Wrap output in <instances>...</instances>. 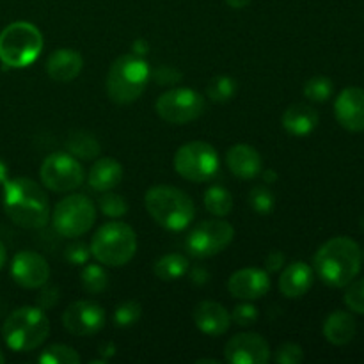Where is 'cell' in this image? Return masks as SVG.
<instances>
[{"label":"cell","mask_w":364,"mask_h":364,"mask_svg":"<svg viewBox=\"0 0 364 364\" xmlns=\"http://www.w3.org/2000/svg\"><path fill=\"white\" fill-rule=\"evenodd\" d=\"M57 302H59V288L57 287H45L41 291H39L38 308H41L43 311L52 309Z\"/></svg>","instance_id":"cell-40"},{"label":"cell","mask_w":364,"mask_h":364,"mask_svg":"<svg viewBox=\"0 0 364 364\" xmlns=\"http://www.w3.org/2000/svg\"><path fill=\"white\" fill-rule=\"evenodd\" d=\"M82 361L80 354L68 345H50L38 355L39 364H78Z\"/></svg>","instance_id":"cell-30"},{"label":"cell","mask_w":364,"mask_h":364,"mask_svg":"<svg viewBox=\"0 0 364 364\" xmlns=\"http://www.w3.org/2000/svg\"><path fill=\"white\" fill-rule=\"evenodd\" d=\"M39 178L48 191L64 194V192L77 191L78 187H82L84 167L80 160L75 159L70 153L55 151L43 160L39 167Z\"/></svg>","instance_id":"cell-11"},{"label":"cell","mask_w":364,"mask_h":364,"mask_svg":"<svg viewBox=\"0 0 364 364\" xmlns=\"http://www.w3.org/2000/svg\"><path fill=\"white\" fill-rule=\"evenodd\" d=\"M226 166L240 180H252L262 173L263 160L258 149L249 144H235L226 153Z\"/></svg>","instance_id":"cell-21"},{"label":"cell","mask_w":364,"mask_h":364,"mask_svg":"<svg viewBox=\"0 0 364 364\" xmlns=\"http://www.w3.org/2000/svg\"><path fill=\"white\" fill-rule=\"evenodd\" d=\"M355 320L347 311H334L323 322V336L331 345L343 347L348 345L355 336Z\"/></svg>","instance_id":"cell-24"},{"label":"cell","mask_w":364,"mask_h":364,"mask_svg":"<svg viewBox=\"0 0 364 364\" xmlns=\"http://www.w3.org/2000/svg\"><path fill=\"white\" fill-rule=\"evenodd\" d=\"M363 252L358 242L348 237H334L316 251L313 258L315 272L327 287L343 288L361 270Z\"/></svg>","instance_id":"cell-2"},{"label":"cell","mask_w":364,"mask_h":364,"mask_svg":"<svg viewBox=\"0 0 364 364\" xmlns=\"http://www.w3.org/2000/svg\"><path fill=\"white\" fill-rule=\"evenodd\" d=\"M84 70V57L73 48H57L46 60V73L52 80L66 84L75 80Z\"/></svg>","instance_id":"cell-19"},{"label":"cell","mask_w":364,"mask_h":364,"mask_svg":"<svg viewBox=\"0 0 364 364\" xmlns=\"http://www.w3.org/2000/svg\"><path fill=\"white\" fill-rule=\"evenodd\" d=\"M151 78V68L144 57L135 53L119 55L109 68L105 89L109 98L116 105H130L141 98Z\"/></svg>","instance_id":"cell-4"},{"label":"cell","mask_w":364,"mask_h":364,"mask_svg":"<svg viewBox=\"0 0 364 364\" xmlns=\"http://www.w3.org/2000/svg\"><path fill=\"white\" fill-rule=\"evenodd\" d=\"M263 180H265L267 183H274V181L277 180V173L272 169H267L265 173H263Z\"/></svg>","instance_id":"cell-46"},{"label":"cell","mask_w":364,"mask_h":364,"mask_svg":"<svg viewBox=\"0 0 364 364\" xmlns=\"http://www.w3.org/2000/svg\"><path fill=\"white\" fill-rule=\"evenodd\" d=\"M123 176V166L116 159H112V156H103V159H98L91 166L87 181L92 191L109 192L114 191L121 183Z\"/></svg>","instance_id":"cell-23"},{"label":"cell","mask_w":364,"mask_h":364,"mask_svg":"<svg viewBox=\"0 0 364 364\" xmlns=\"http://www.w3.org/2000/svg\"><path fill=\"white\" fill-rule=\"evenodd\" d=\"M43 34L31 21H14L0 32V60L7 68H27L38 60Z\"/></svg>","instance_id":"cell-7"},{"label":"cell","mask_w":364,"mask_h":364,"mask_svg":"<svg viewBox=\"0 0 364 364\" xmlns=\"http://www.w3.org/2000/svg\"><path fill=\"white\" fill-rule=\"evenodd\" d=\"M334 91V85L331 82L329 77H323V75H318V77L309 78L304 84V96L311 102L322 103L327 102L331 98Z\"/></svg>","instance_id":"cell-31"},{"label":"cell","mask_w":364,"mask_h":364,"mask_svg":"<svg viewBox=\"0 0 364 364\" xmlns=\"http://www.w3.org/2000/svg\"><path fill=\"white\" fill-rule=\"evenodd\" d=\"M132 52H134L135 55H139V57H144L146 53L149 52L148 41H144V39H142V38L135 39L134 45H132Z\"/></svg>","instance_id":"cell-42"},{"label":"cell","mask_w":364,"mask_h":364,"mask_svg":"<svg viewBox=\"0 0 364 364\" xmlns=\"http://www.w3.org/2000/svg\"><path fill=\"white\" fill-rule=\"evenodd\" d=\"M11 277L27 290L43 288L50 279V265L39 252L20 251L11 262Z\"/></svg>","instance_id":"cell-15"},{"label":"cell","mask_w":364,"mask_h":364,"mask_svg":"<svg viewBox=\"0 0 364 364\" xmlns=\"http://www.w3.org/2000/svg\"><path fill=\"white\" fill-rule=\"evenodd\" d=\"M50 334V320L38 306H23L11 313L2 326V336L14 352H31L41 347Z\"/></svg>","instance_id":"cell-5"},{"label":"cell","mask_w":364,"mask_h":364,"mask_svg":"<svg viewBox=\"0 0 364 364\" xmlns=\"http://www.w3.org/2000/svg\"><path fill=\"white\" fill-rule=\"evenodd\" d=\"M315 272L306 262H294L283 269L279 276V291L287 299L304 297L313 287Z\"/></svg>","instance_id":"cell-20"},{"label":"cell","mask_w":364,"mask_h":364,"mask_svg":"<svg viewBox=\"0 0 364 364\" xmlns=\"http://www.w3.org/2000/svg\"><path fill=\"white\" fill-rule=\"evenodd\" d=\"M318 112L311 105H306V103L290 105L283 112V117H281L283 128L294 137H306V135L313 134L315 128L318 127Z\"/></svg>","instance_id":"cell-22"},{"label":"cell","mask_w":364,"mask_h":364,"mask_svg":"<svg viewBox=\"0 0 364 364\" xmlns=\"http://www.w3.org/2000/svg\"><path fill=\"white\" fill-rule=\"evenodd\" d=\"M98 354L102 355V358L105 359V361H109V359L112 358L114 354H116V345H114L112 341H105V343H102V345H100V350H98Z\"/></svg>","instance_id":"cell-44"},{"label":"cell","mask_w":364,"mask_h":364,"mask_svg":"<svg viewBox=\"0 0 364 364\" xmlns=\"http://www.w3.org/2000/svg\"><path fill=\"white\" fill-rule=\"evenodd\" d=\"M105 309L92 301L73 302L63 313L64 329L78 338L95 336L105 327Z\"/></svg>","instance_id":"cell-13"},{"label":"cell","mask_w":364,"mask_h":364,"mask_svg":"<svg viewBox=\"0 0 364 364\" xmlns=\"http://www.w3.org/2000/svg\"><path fill=\"white\" fill-rule=\"evenodd\" d=\"M91 258V247L84 242H73L66 247V259L73 265H85Z\"/></svg>","instance_id":"cell-38"},{"label":"cell","mask_w":364,"mask_h":364,"mask_svg":"<svg viewBox=\"0 0 364 364\" xmlns=\"http://www.w3.org/2000/svg\"><path fill=\"white\" fill-rule=\"evenodd\" d=\"M89 247L96 262L117 269L132 262L137 252V235L127 223L112 220L96 230Z\"/></svg>","instance_id":"cell-6"},{"label":"cell","mask_w":364,"mask_h":364,"mask_svg":"<svg viewBox=\"0 0 364 364\" xmlns=\"http://www.w3.org/2000/svg\"><path fill=\"white\" fill-rule=\"evenodd\" d=\"M50 220L60 237L78 238L95 226L96 206L87 196L70 194L57 203Z\"/></svg>","instance_id":"cell-8"},{"label":"cell","mask_w":364,"mask_h":364,"mask_svg":"<svg viewBox=\"0 0 364 364\" xmlns=\"http://www.w3.org/2000/svg\"><path fill=\"white\" fill-rule=\"evenodd\" d=\"M238 85L235 82L233 77H228V75H217L206 85V96L212 100L213 103H226L237 92Z\"/></svg>","instance_id":"cell-29"},{"label":"cell","mask_w":364,"mask_h":364,"mask_svg":"<svg viewBox=\"0 0 364 364\" xmlns=\"http://www.w3.org/2000/svg\"><path fill=\"white\" fill-rule=\"evenodd\" d=\"M249 206L259 215H269L276 208V198L267 187H255L249 192Z\"/></svg>","instance_id":"cell-33"},{"label":"cell","mask_w":364,"mask_h":364,"mask_svg":"<svg viewBox=\"0 0 364 364\" xmlns=\"http://www.w3.org/2000/svg\"><path fill=\"white\" fill-rule=\"evenodd\" d=\"M6 363V355L2 354V350H0V364H4Z\"/></svg>","instance_id":"cell-50"},{"label":"cell","mask_w":364,"mask_h":364,"mask_svg":"<svg viewBox=\"0 0 364 364\" xmlns=\"http://www.w3.org/2000/svg\"><path fill=\"white\" fill-rule=\"evenodd\" d=\"M220 166L219 153L212 144L205 141H192L180 146L174 155V169L181 178L188 181L212 180Z\"/></svg>","instance_id":"cell-9"},{"label":"cell","mask_w":364,"mask_h":364,"mask_svg":"<svg viewBox=\"0 0 364 364\" xmlns=\"http://www.w3.org/2000/svg\"><path fill=\"white\" fill-rule=\"evenodd\" d=\"M100 210L103 215L110 217V219H119V217L127 215L128 212V203L123 196L114 194L112 191L102 192V198L98 201Z\"/></svg>","instance_id":"cell-32"},{"label":"cell","mask_w":364,"mask_h":364,"mask_svg":"<svg viewBox=\"0 0 364 364\" xmlns=\"http://www.w3.org/2000/svg\"><path fill=\"white\" fill-rule=\"evenodd\" d=\"M334 116L345 130L364 132V89H343L334 102Z\"/></svg>","instance_id":"cell-17"},{"label":"cell","mask_w":364,"mask_h":364,"mask_svg":"<svg viewBox=\"0 0 364 364\" xmlns=\"http://www.w3.org/2000/svg\"><path fill=\"white\" fill-rule=\"evenodd\" d=\"M7 262V251H6V245L2 244V240H0V270H2V267L6 265Z\"/></svg>","instance_id":"cell-48"},{"label":"cell","mask_w":364,"mask_h":364,"mask_svg":"<svg viewBox=\"0 0 364 364\" xmlns=\"http://www.w3.org/2000/svg\"><path fill=\"white\" fill-rule=\"evenodd\" d=\"M4 187V212L23 230H41L50 223V199L41 185L25 176L7 178Z\"/></svg>","instance_id":"cell-1"},{"label":"cell","mask_w":364,"mask_h":364,"mask_svg":"<svg viewBox=\"0 0 364 364\" xmlns=\"http://www.w3.org/2000/svg\"><path fill=\"white\" fill-rule=\"evenodd\" d=\"M142 315V308L137 301H124L114 311V323L117 327H130L139 322Z\"/></svg>","instance_id":"cell-34"},{"label":"cell","mask_w":364,"mask_h":364,"mask_svg":"<svg viewBox=\"0 0 364 364\" xmlns=\"http://www.w3.org/2000/svg\"><path fill=\"white\" fill-rule=\"evenodd\" d=\"M231 9H245L252 0H224Z\"/></svg>","instance_id":"cell-45"},{"label":"cell","mask_w":364,"mask_h":364,"mask_svg":"<svg viewBox=\"0 0 364 364\" xmlns=\"http://www.w3.org/2000/svg\"><path fill=\"white\" fill-rule=\"evenodd\" d=\"M155 109L166 123L187 124L205 114L206 100L191 87H174L159 96Z\"/></svg>","instance_id":"cell-10"},{"label":"cell","mask_w":364,"mask_h":364,"mask_svg":"<svg viewBox=\"0 0 364 364\" xmlns=\"http://www.w3.org/2000/svg\"><path fill=\"white\" fill-rule=\"evenodd\" d=\"M188 267L191 263H188L187 256L181 252H169L156 259V263L153 265V274L160 281H176L188 272Z\"/></svg>","instance_id":"cell-26"},{"label":"cell","mask_w":364,"mask_h":364,"mask_svg":"<svg viewBox=\"0 0 364 364\" xmlns=\"http://www.w3.org/2000/svg\"><path fill=\"white\" fill-rule=\"evenodd\" d=\"M191 277H192V283L201 287V284H205L206 281H208V272H206L205 269H201V267H198V269L192 270Z\"/></svg>","instance_id":"cell-43"},{"label":"cell","mask_w":364,"mask_h":364,"mask_svg":"<svg viewBox=\"0 0 364 364\" xmlns=\"http://www.w3.org/2000/svg\"><path fill=\"white\" fill-rule=\"evenodd\" d=\"M270 290V277L269 272L263 269H240L233 272L228 279V291L233 297L242 299V301H256L263 295L269 294Z\"/></svg>","instance_id":"cell-16"},{"label":"cell","mask_w":364,"mask_h":364,"mask_svg":"<svg viewBox=\"0 0 364 364\" xmlns=\"http://www.w3.org/2000/svg\"><path fill=\"white\" fill-rule=\"evenodd\" d=\"M144 205L149 217L160 228L169 231L185 230L196 217V206L191 196L173 185H155L148 188Z\"/></svg>","instance_id":"cell-3"},{"label":"cell","mask_w":364,"mask_h":364,"mask_svg":"<svg viewBox=\"0 0 364 364\" xmlns=\"http://www.w3.org/2000/svg\"><path fill=\"white\" fill-rule=\"evenodd\" d=\"M274 361L277 364H301L304 361V350H302L301 345L297 343H288L279 345L274 352Z\"/></svg>","instance_id":"cell-35"},{"label":"cell","mask_w":364,"mask_h":364,"mask_svg":"<svg viewBox=\"0 0 364 364\" xmlns=\"http://www.w3.org/2000/svg\"><path fill=\"white\" fill-rule=\"evenodd\" d=\"M363 255H364V251H363Z\"/></svg>","instance_id":"cell-51"},{"label":"cell","mask_w":364,"mask_h":364,"mask_svg":"<svg viewBox=\"0 0 364 364\" xmlns=\"http://www.w3.org/2000/svg\"><path fill=\"white\" fill-rule=\"evenodd\" d=\"M224 359L230 364H267L270 347L265 338L256 333L235 334L224 347Z\"/></svg>","instance_id":"cell-14"},{"label":"cell","mask_w":364,"mask_h":364,"mask_svg":"<svg viewBox=\"0 0 364 364\" xmlns=\"http://www.w3.org/2000/svg\"><path fill=\"white\" fill-rule=\"evenodd\" d=\"M153 77H155L156 84L160 85H173L178 84L181 80V73L173 66H160L153 71Z\"/></svg>","instance_id":"cell-39"},{"label":"cell","mask_w":364,"mask_h":364,"mask_svg":"<svg viewBox=\"0 0 364 364\" xmlns=\"http://www.w3.org/2000/svg\"><path fill=\"white\" fill-rule=\"evenodd\" d=\"M194 323L206 336H223L231 326V313L215 301H201L194 308Z\"/></svg>","instance_id":"cell-18"},{"label":"cell","mask_w":364,"mask_h":364,"mask_svg":"<svg viewBox=\"0 0 364 364\" xmlns=\"http://www.w3.org/2000/svg\"><path fill=\"white\" fill-rule=\"evenodd\" d=\"M7 180V166L2 159H0V185L6 183Z\"/></svg>","instance_id":"cell-47"},{"label":"cell","mask_w":364,"mask_h":364,"mask_svg":"<svg viewBox=\"0 0 364 364\" xmlns=\"http://www.w3.org/2000/svg\"><path fill=\"white\" fill-rule=\"evenodd\" d=\"M198 364H203V363H210V364H219V361H217V359H198V361H196Z\"/></svg>","instance_id":"cell-49"},{"label":"cell","mask_w":364,"mask_h":364,"mask_svg":"<svg viewBox=\"0 0 364 364\" xmlns=\"http://www.w3.org/2000/svg\"><path fill=\"white\" fill-rule=\"evenodd\" d=\"M258 318H259L258 308L252 304H249V301L244 302V304L235 306V309L231 311V322H235L237 326H240V327L252 326V323L258 322Z\"/></svg>","instance_id":"cell-36"},{"label":"cell","mask_w":364,"mask_h":364,"mask_svg":"<svg viewBox=\"0 0 364 364\" xmlns=\"http://www.w3.org/2000/svg\"><path fill=\"white\" fill-rule=\"evenodd\" d=\"M205 206L212 215L226 217L233 210V196L220 185H212L205 192Z\"/></svg>","instance_id":"cell-27"},{"label":"cell","mask_w":364,"mask_h":364,"mask_svg":"<svg viewBox=\"0 0 364 364\" xmlns=\"http://www.w3.org/2000/svg\"><path fill=\"white\" fill-rule=\"evenodd\" d=\"M284 262H287V258H284V255L281 251L269 252L265 258V270L269 274L279 272V270L284 267Z\"/></svg>","instance_id":"cell-41"},{"label":"cell","mask_w":364,"mask_h":364,"mask_svg":"<svg viewBox=\"0 0 364 364\" xmlns=\"http://www.w3.org/2000/svg\"><path fill=\"white\" fill-rule=\"evenodd\" d=\"M66 148L70 155L78 160H95L102 153V144L92 134L85 130H75L68 135Z\"/></svg>","instance_id":"cell-25"},{"label":"cell","mask_w":364,"mask_h":364,"mask_svg":"<svg viewBox=\"0 0 364 364\" xmlns=\"http://www.w3.org/2000/svg\"><path fill=\"white\" fill-rule=\"evenodd\" d=\"M80 284L84 287V290L91 295L103 294L109 287V276H107V270L103 269L102 263L96 265V263H85V267L80 272Z\"/></svg>","instance_id":"cell-28"},{"label":"cell","mask_w":364,"mask_h":364,"mask_svg":"<svg viewBox=\"0 0 364 364\" xmlns=\"http://www.w3.org/2000/svg\"><path fill=\"white\" fill-rule=\"evenodd\" d=\"M347 287L348 288L345 291V304L354 313L364 315V279L355 281V283L347 284Z\"/></svg>","instance_id":"cell-37"},{"label":"cell","mask_w":364,"mask_h":364,"mask_svg":"<svg viewBox=\"0 0 364 364\" xmlns=\"http://www.w3.org/2000/svg\"><path fill=\"white\" fill-rule=\"evenodd\" d=\"M233 238L235 228L226 220H203L188 233L185 249L194 258H212L223 252L233 242Z\"/></svg>","instance_id":"cell-12"}]
</instances>
